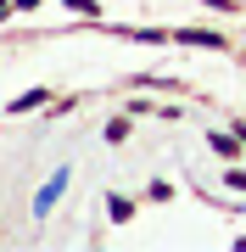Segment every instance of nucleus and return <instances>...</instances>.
Returning <instances> with one entry per match:
<instances>
[{
	"mask_svg": "<svg viewBox=\"0 0 246 252\" xmlns=\"http://www.w3.org/2000/svg\"><path fill=\"white\" fill-rule=\"evenodd\" d=\"M45 101H51V90H28V95L11 101V112H34V107H45Z\"/></svg>",
	"mask_w": 246,
	"mask_h": 252,
	"instance_id": "2",
	"label": "nucleus"
},
{
	"mask_svg": "<svg viewBox=\"0 0 246 252\" xmlns=\"http://www.w3.org/2000/svg\"><path fill=\"white\" fill-rule=\"evenodd\" d=\"M73 11H84V17H95V0H67Z\"/></svg>",
	"mask_w": 246,
	"mask_h": 252,
	"instance_id": "5",
	"label": "nucleus"
},
{
	"mask_svg": "<svg viewBox=\"0 0 246 252\" xmlns=\"http://www.w3.org/2000/svg\"><path fill=\"white\" fill-rule=\"evenodd\" d=\"M107 140H112V146L129 140V124H123V118H112V124H107Z\"/></svg>",
	"mask_w": 246,
	"mask_h": 252,
	"instance_id": "3",
	"label": "nucleus"
},
{
	"mask_svg": "<svg viewBox=\"0 0 246 252\" xmlns=\"http://www.w3.org/2000/svg\"><path fill=\"white\" fill-rule=\"evenodd\" d=\"M62 190H67V168H62V174H51V185L39 190V202H34V213H45V207H51L56 196H62Z\"/></svg>",
	"mask_w": 246,
	"mask_h": 252,
	"instance_id": "1",
	"label": "nucleus"
},
{
	"mask_svg": "<svg viewBox=\"0 0 246 252\" xmlns=\"http://www.w3.org/2000/svg\"><path fill=\"white\" fill-rule=\"evenodd\" d=\"M107 213H112V219H118V224H123V219H129V213H135V207H129L123 196H112V202H107Z\"/></svg>",
	"mask_w": 246,
	"mask_h": 252,
	"instance_id": "4",
	"label": "nucleus"
},
{
	"mask_svg": "<svg viewBox=\"0 0 246 252\" xmlns=\"http://www.w3.org/2000/svg\"><path fill=\"white\" fill-rule=\"evenodd\" d=\"M11 6H17V0H0V23H6V17H11Z\"/></svg>",
	"mask_w": 246,
	"mask_h": 252,
	"instance_id": "6",
	"label": "nucleus"
}]
</instances>
